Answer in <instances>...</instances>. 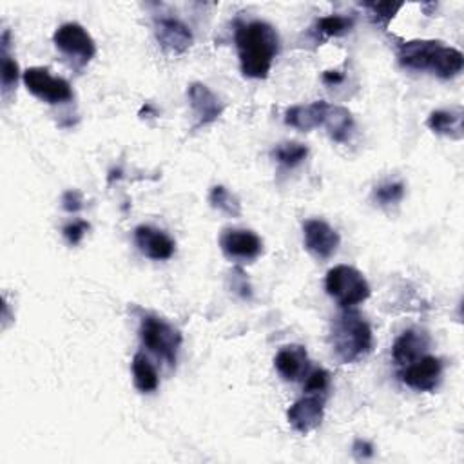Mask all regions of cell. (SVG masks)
I'll list each match as a JSON object with an SVG mask.
<instances>
[{"label": "cell", "mask_w": 464, "mask_h": 464, "mask_svg": "<svg viewBox=\"0 0 464 464\" xmlns=\"http://www.w3.org/2000/svg\"><path fill=\"white\" fill-rule=\"evenodd\" d=\"M234 40L243 77L265 80L280 51V37L274 26L264 20L236 22Z\"/></svg>", "instance_id": "obj_1"}, {"label": "cell", "mask_w": 464, "mask_h": 464, "mask_svg": "<svg viewBox=\"0 0 464 464\" xmlns=\"http://www.w3.org/2000/svg\"><path fill=\"white\" fill-rule=\"evenodd\" d=\"M330 343L339 363L350 365L372 352L374 334L370 325L355 311L343 308V313L332 322Z\"/></svg>", "instance_id": "obj_2"}, {"label": "cell", "mask_w": 464, "mask_h": 464, "mask_svg": "<svg viewBox=\"0 0 464 464\" xmlns=\"http://www.w3.org/2000/svg\"><path fill=\"white\" fill-rule=\"evenodd\" d=\"M140 339L143 346L157 357L164 359L169 367H176L178 350L182 346V334L164 318L143 313L140 316Z\"/></svg>", "instance_id": "obj_3"}, {"label": "cell", "mask_w": 464, "mask_h": 464, "mask_svg": "<svg viewBox=\"0 0 464 464\" xmlns=\"http://www.w3.org/2000/svg\"><path fill=\"white\" fill-rule=\"evenodd\" d=\"M325 290L341 308H352L367 301L372 294L363 273L350 265H336L330 269L325 278Z\"/></svg>", "instance_id": "obj_4"}, {"label": "cell", "mask_w": 464, "mask_h": 464, "mask_svg": "<svg viewBox=\"0 0 464 464\" xmlns=\"http://www.w3.org/2000/svg\"><path fill=\"white\" fill-rule=\"evenodd\" d=\"M22 80L33 96L49 106L66 104L73 98L71 84L66 78L53 77L45 68H28L22 73Z\"/></svg>", "instance_id": "obj_5"}, {"label": "cell", "mask_w": 464, "mask_h": 464, "mask_svg": "<svg viewBox=\"0 0 464 464\" xmlns=\"http://www.w3.org/2000/svg\"><path fill=\"white\" fill-rule=\"evenodd\" d=\"M53 44L78 66L89 64L96 55V44L93 37L78 22L62 24L53 35Z\"/></svg>", "instance_id": "obj_6"}, {"label": "cell", "mask_w": 464, "mask_h": 464, "mask_svg": "<svg viewBox=\"0 0 464 464\" xmlns=\"http://www.w3.org/2000/svg\"><path fill=\"white\" fill-rule=\"evenodd\" d=\"M327 395L305 394L287 410L289 425L301 436H308L322 427L325 418Z\"/></svg>", "instance_id": "obj_7"}, {"label": "cell", "mask_w": 464, "mask_h": 464, "mask_svg": "<svg viewBox=\"0 0 464 464\" xmlns=\"http://www.w3.org/2000/svg\"><path fill=\"white\" fill-rule=\"evenodd\" d=\"M220 247L225 257L240 264H250L264 254V241L248 229H225L220 236Z\"/></svg>", "instance_id": "obj_8"}, {"label": "cell", "mask_w": 464, "mask_h": 464, "mask_svg": "<svg viewBox=\"0 0 464 464\" xmlns=\"http://www.w3.org/2000/svg\"><path fill=\"white\" fill-rule=\"evenodd\" d=\"M303 243L305 248L311 252L316 260H330V257L338 252V247L341 243V238L336 229H332L323 220H306L303 224Z\"/></svg>", "instance_id": "obj_9"}, {"label": "cell", "mask_w": 464, "mask_h": 464, "mask_svg": "<svg viewBox=\"0 0 464 464\" xmlns=\"http://www.w3.org/2000/svg\"><path fill=\"white\" fill-rule=\"evenodd\" d=\"M443 376V363L441 359L434 355H423L416 359L414 363L403 367L399 378L401 381L418 392H434Z\"/></svg>", "instance_id": "obj_10"}, {"label": "cell", "mask_w": 464, "mask_h": 464, "mask_svg": "<svg viewBox=\"0 0 464 464\" xmlns=\"http://www.w3.org/2000/svg\"><path fill=\"white\" fill-rule=\"evenodd\" d=\"M187 96H189V106L196 118L194 129L208 127L224 115L225 106L222 104V100L211 91V87H208L205 84L201 82L191 84L187 89Z\"/></svg>", "instance_id": "obj_11"}, {"label": "cell", "mask_w": 464, "mask_h": 464, "mask_svg": "<svg viewBox=\"0 0 464 464\" xmlns=\"http://www.w3.org/2000/svg\"><path fill=\"white\" fill-rule=\"evenodd\" d=\"M134 243L145 257L154 262L171 260L176 250L175 240L166 231L151 225H138L134 229Z\"/></svg>", "instance_id": "obj_12"}, {"label": "cell", "mask_w": 464, "mask_h": 464, "mask_svg": "<svg viewBox=\"0 0 464 464\" xmlns=\"http://www.w3.org/2000/svg\"><path fill=\"white\" fill-rule=\"evenodd\" d=\"M154 37L162 49L173 55H183L194 42L192 31L175 17H160L154 20Z\"/></svg>", "instance_id": "obj_13"}, {"label": "cell", "mask_w": 464, "mask_h": 464, "mask_svg": "<svg viewBox=\"0 0 464 464\" xmlns=\"http://www.w3.org/2000/svg\"><path fill=\"white\" fill-rule=\"evenodd\" d=\"M441 40H408L397 45V61L403 68L414 71H430L432 61Z\"/></svg>", "instance_id": "obj_14"}, {"label": "cell", "mask_w": 464, "mask_h": 464, "mask_svg": "<svg viewBox=\"0 0 464 464\" xmlns=\"http://www.w3.org/2000/svg\"><path fill=\"white\" fill-rule=\"evenodd\" d=\"M430 346V336L419 329L404 330L392 346V359L397 367H406L423 357Z\"/></svg>", "instance_id": "obj_15"}, {"label": "cell", "mask_w": 464, "mask_h": 464, "mask_svg": "<svg viewBox=\"0 0 464 464\" xmlns=\"http://www.w3.org/2000/svg\"><path fill=\"white\" fill-rule=\"evenodd\" d=\"M274 367L285 381H301L308 374V354L301 345L283 346L274 357Z\"/></svg>", "instance_id": "obj_16"}, {"label": "cell", "mask_w": 464, "mask_h": 464, "mask_svg": "<svg viewBox=\"0 0 464 464\" xmlns=\"http://www.w3.org/2000/svg\"><path fill=\"white\" fill-rule=\"evenodd\" d=\"M327 108L329 104L325 100H316L306 106H292L285 111V124L297 131L311 133L313 129L323 126Z\"/></svg>", "instance_id": "obj_17"}, {"label": "cell", "mask_w": 464, "mask_h": 464, "mask_svg": "<svg viewBox=\"0 0 464 464\" xmlns=\"http://www.w3.org/2000/svg\"><path fill=\"white\" fill-rule=\"evenodd\" d=\"M464 68V57L459 49L441 44L436 51L430 71L443 80L455 78Z\"/></svg>", "instance_id": "obj_18"}, {"label": "cell", "mask_w": 464, "mask_h": 464, "mask_svg": "<svg viewBox=\"0 0 464 464\" xmlns=\"http://www.w3.org/2000/svg\"><path fill=\"white\" fill-rule=\"evenodd\" d=\"M427 126L436 134L450 136L453 140L462 138V110H439L430 113Z\"/></svg>", "instance_id": "obj_19"}, {"label": "cell", "mask_w": 464, "mask_h": 464, "mask_svg": "<svg viewBox=\"0 0 464 464\" xmlns=\"http://www.w3.org/2000/svg\"><path fill=\"white\" fill-rule=\"evenodd\" d=\"M323 126L327 127V133L334 142L343 143L348 140V136L354 129V117L346 108L329 104Z\"/></svg>", "instance_id": "obj_20"}, {"label": "cell", "mask_w": 464, "mask_h": 464, "mask_svg": "<svg viewBox=\"0 0 464 464\" xmlns=\"http://www.w3.org/2000/svg\"><path fill=\"white\" fill-rule=\"evenodd\" d=\"M131 369H133V381H134V387L138 388V392L152 394L159 388V385H160L159 372L145 354H142V352L134 354Z\"/></svg>", "instance_id": "obj_21"}, {"label": "cell", "mask_w": 464, "mask_h": 464, "mask_svg": "<svg viewBox=\"0 0 464 464\" xmlns=\"http://www.w3.org/2000/svg\"><path fill=\"white\" fill-rule=\"evenodd\" d=\"M10 38L12 33L6 29L0 38V57H3V93L8 96L13 89H17V82L20 77V69L17 61L10 53Z\"/></svg>", "instance_id": "obj_22"}, {"label": "cell", "mask_w": 464, "mask_h": 464, "mask_svg": "<svg viewBox=\"0 0 464 464\" xmlns=\"http://www.w3.org/2000/svg\"><path fill=\"white\" fill-rule=\"evenodd\" d=\"M209 203L211 208L231 216V218H238L241 216V201L240 198L231 192L227 187L224 185H215L209 192Z\"/></svg>", "instance_id": "obj_23"}, {"label": "cell", "mask_w": 464, "mask_h": 464, "mask_svg": "<svg viewBox=\"0 0 464 464\" xmlns=\"http://www.w3.org/2000/svg\"><path fill=\"white\" fill-rule=\"evenodd\" d=\"M308 157V147L303 145V143H297V142H285V143H280L274 151H273V159L287 167V169H292L296 166H299L303 160H306Z\"/></svg>", "instance_id": "obj_24"}, {"label": "cell", "mask_w": 464, "mask_h": 464, "mask_svg": "<svg viewBox=\"0 0 464 464\" xmlns=\"http://www.w3.org/2000/svg\"><path fill=\"white\" fill-rule=\"evenodd\" d=\"M354 26V19L343 17V15H329V17H322L316 22V31L327 38L332 37H343L346 35Z\"/></svg>", "instance_id": "obj_25"}, {"label": "cell", "mask_w": 464, "mask_h": 464, "mask_svg": "<svg viewBox=\"0 0 464 464\" xmlns=\"http://www.w3.org/2000/svg\"><path fill=\"white\" fill-rule=\"evenodd\" d=\"M404 192L406 189L403 182H387L374 189L372 198L379 208H392V205L399 203L404 198Z\"/></svg>", "instance_id": "obj_26"}, {"label": "cell", "mask_w": 464, "mask_h": 464, "mask_svg": "<svg viewBox=\"0 0 464 464\" xmlns=\"http://www.w3.org/2000/svg\"><path fill=\"white\" fill-rule=\"evenodd\" d=\"M361 6H363L365 10H369L370 17L374 19V22L381 24L383 28H388L390 20L403 8L401 4H392V3H363Z\"/></svg>", "instance_id": "obj_27"}, {"label": "cell", "mask_w": 464, "mask_h": 464, "mask_svg": "<svg viewBox=\"0 0 464 464\" xmlns=\"http://www.w3.org/2000/svg\"><path fill=\"white\" fill-rule=\"evenodd\" d=\"M229 289L232 294H236L238 297L248 301L252 299V287H250V281L245 274V271L241 267H234L231 273H229Z\"/></svg>", "instance_id": "obj_28"}, {"label": "cell", "mask_w": 464, "mask_h": 464, "mask_svg": "<svg viewBox=\"0 0 464 464\" xmlns=\"http://www.w3.org/2000/svg\"><path fill=\"white\" fill-rule=\"evenodd\" d=\"M330 387V374L325 369H316L306 374L305 381V394H322L327 395V390Z\"/></svg>", "instance_id": "obj_29"}, {"label": "cell", "mask_w": 464, "mask_h": 464, "mask_svg": "<svg viewBox=\"0 0 464 464\" xmlns=\"http://www.w3.org/2000/svg\"><path fill=\"white\" fill-rule=\"evenodd\" d=\"M89 229H91V225H89L87 222H84V220H75V222L68 224V225L62 229V236L66 238V241H68L71 247H75V245H78V243L84 240V236L87 234Z\"/></svg>", "instance_id": "obj_30"}, {"label": "cell", "mask_w": 464, "mask_h": 464, "mask_svg": "<svg viewBox=\"0 0 464 464\" xmlns=\"http://www.w3.org/2000/svg\"><path fill=\"white\" fill-rule=\"evenodd\" d=\"M62 209L69 215H77L84 209V196L77 189H69L62 194Z\"/></svg>", "instance_id": "obj_31"}, {"label": "cell", "mask_w": 464, "mask_h": 464, "mask_svg": "<svg viewBox=\"0 0 464 464\" xmlns=\"http://www.w3.org/2000/svg\"><path fill=\"white\" fill-rule=\"evenodd\" d=\"M352 453L355 455V459H370L374 455V446L369 441L363 439H357L352 446Z\"/></svg>", "instance_id": "obj_32"}, {"label": "cell", "mask_w": 464, "mask_h": 464, "mask_svg": "<svg viewBox=\"0 0 464 464\" xmlns=\"http://www.w3.org/2000/svg\"><path fill=\"white\" fill-rule=\"evenodd\" d=\"M343 78H345V75L339 73V71H325L323 73V82L327 85H338V84L343 82Z\"/></svg>", "instance_id": "obj_33"}]
</instances>
